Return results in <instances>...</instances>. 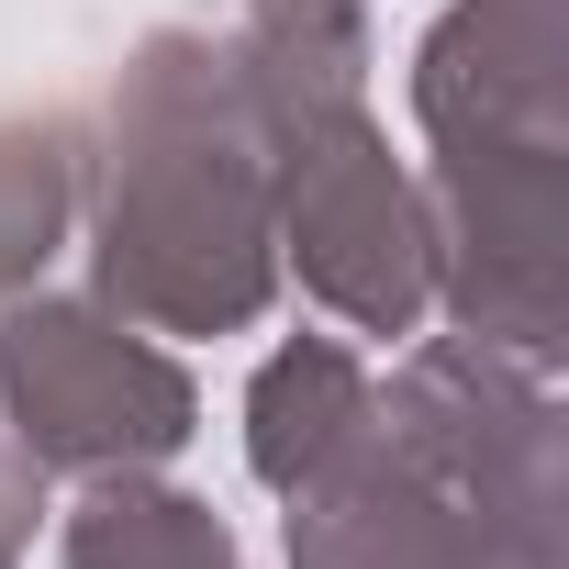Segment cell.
Listing matches in <instances>:
<instances>
[{"label":"cell","mask_w":569,"mask_h":569,"mask_svg":"<svg viewBox=\"0 0 569 569\" xmlns=\"http://www.w3.org/2000/svg\"><path fill=\"white\" fill-rule=\"evenodd\" d=\"M369 402H380V380H369V358L347 336H279L257 358V380H246V469H257V491L291 502L369 425Z\"/></svg>","instance_id":"obj_5"},{"label":"cell","mask_w":569,"mask_h":569,"mask_svg":"<svg viewBox=\"0 0 569 569\" xmlns=\"http://www.w3.org/2000/svg\"><path fill=\"white\" fill-rule=\"evenodd\" d=\"M291 569H569V513L469 491L380 402L279 513Z\"/></svg>","instance_id":"obj_4"},{"label":"cell","mask_w":569,"mask_h":569,"mask_svg":"<svg viewBox=\"0 0 569 569\" xmlns=\"http://www.w3.org/2000/svg\"><path fill=\"white\" fill-rule=\"evenodd\" d=\"M0 436L46 480H123V469H168L201 436V391L112 302L12 291L0 302Z\"/></svg>","instance_id":"obj_3"},{"label":"cell","mask_w":569,"mask_h":569,"mask_svg":"<svg viewBox=\"0 0 569 569\" xmlns=\"http://www.w3.org/2000/svg\"><path fill=\"white\" fill-rule=\"evenodd\" d=\"M0 569H23V558H12V547H0Z\"/></svg>","instance_id":"obj_9"},{"label":"cell","mask_w":569,"mask_h":569,"mask_svg":"<svg viewBox=\"0 0 569 569\" xmlns=\"http://www.w3.org/2000/svg\"><path fill=\"white\" fill-rule=\"evenodd\" d=\"M34 525H46V469H34L12 436H0V547L23 558V547H34Z\"/></svg>","instance_id":"obj_8"},{"label":"cell","mask_w":569,"mask_h":569,"mask_svg":"<svg viewBox=\"0 0 569 569\" xmlns=\"http://www.w3.org/2000/svg\"><path fill=\"white\" fill-rule=\"evenodd\" d=\"M57 558H68V569H246V558H234V525H223L201 491L157 480V469L90 480V491L68 502V525H57Z\"/></svg>","instance_id":"obj_6"},{"label":"cell","mask_w":569,"mask_h":569,"mask_svg":"<svg viewBox=\"0 0 569 569\" xmlns=\"http://www.w3.org/2000/svg\"><path fill=\"white\" fill-rule=\"evenodd\" d=\"M223 68L268 146L279 279H302V302L347 336H425L436 246L425 190L369 112V12L358 0H234Z\"/></svg>","instance_id":"obj_2"},{"label":"cell","mask_w":569,"mask_h":569,"mask_svg":"<svg viewBox=\"0 0 569 569\" xmlns=\"http://www.w3.org/2000/svg\"><path fill=\"white\" fill-rule=\"evenodd\" d=\"M90 302L146 336H246L279 302V223H268V146L234 101L223 34L157 23L112 68L90 168Z\"/></svg>","instance_id":"obj_1"},{"label":"cell","mask_w":569,"mask_h":569,"mask_svg":"<svg viewBox=\"0 0 569 569\" xmlns=\"http://www.w3.org/2000/svg\"><path fill=\"white\" fill-rule=\"evenodd\" d=\"M79 168L90 134L68 112H0V302L46 291L57 246L79 234Z\"/></svg>","instance_id":"obj_7"}]
</instances>
